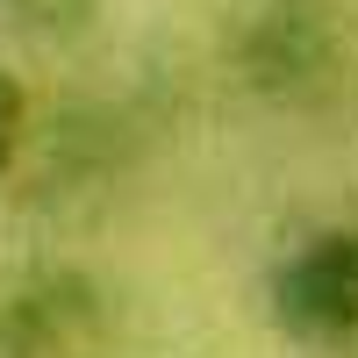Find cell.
Segmentation results:
<instances>
[{
    "mask_svg": "<svg viewBox=\"0 0 358 358\" xmlns=\"http://www.w3.org/2000/svg\"><path fill=\"white\" fill-rule=\"evenodd\" d=\"M108 294L79 265H22L0 280V358H72L101 330Z\"/></svg>",
    "mask_w": 358,
    "mask_h": 358,
    "instance_id": "2",
    "label": "cell"
},
{
    "mask_svg": "<svg viewBox=\"0 0 358 358\" xmlns=\"http://www.w3.org/2000/svg\"><path fill=\"white\" fill-rule=\"evenodd\" d=\"M86 15H94V0H0V22H15V29H65Z\"/></svg>",
    "mask_w": 358,
    "mask_h": 358,
    "instance_id": "5",
    "label": "cell"
},
{
    "mask_svg": "<svg viewBox=\"0 0 358 358\" xmlns=\"http://www.w3.org/2000/svg\"><path fill=\"white\" fill-rule=\"evenodd\" d=\"M22 136H29V86L0 65V172L22 158Z\"/></svg>",
    "mask_w": 358,
    "mask_h": 358,
    "instance_id": "4",
    "label": "cell"
},
{
    "mask_svg": "<svg viewBox=\"0 0 358 358\" xmlns=\"http://www.w3.org/2000/svg\"><path fill=\"white\" fill-rule=\"evenodd\" d=\"M273 337L315 358H358V222L308 229L265 265Z\"/></svg>",
    "mask_w": 358,
    "mask_h": 358,
    "instance_id": "1",
    "label": "cell"
},
{
    "mask_svg": "<svg viewBox=\"0 0 358 358\" xmlns=\"http://www.w3.org/2000/svg\"><path fill=\"white\" fill-rule=\"evenodd\" d=\"M244 65L258 86H308L322 79V65H330V29H322L315 8H301V0H273V8L251 15V36H244Z\"/></svg>",
    "mask_w": 358,
    "mask_h": 358,
    "instance_id": "3",
    "label": "cell"
}]
</instances>
